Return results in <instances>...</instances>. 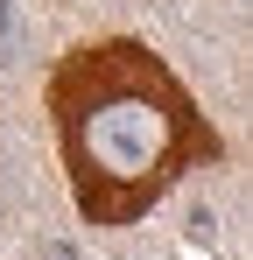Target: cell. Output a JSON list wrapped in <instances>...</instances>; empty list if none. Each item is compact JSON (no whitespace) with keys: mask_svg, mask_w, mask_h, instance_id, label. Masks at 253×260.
<instances>
[{"mask_svg":"<svg viewBox=\"0 0 253 260\" xmlns=\"http://www.w3.org/2000/svg\"><path fill=\"white\" fill-rule=\"evenodd\" d=\"M56 162L84 225H141L169 190L204 162H225V141L197 113L183 78L134 36L78 43L49 71Z\"/></svg>","mask_w":253,"mask_h":260,"instance_id":"6da1fadb","label":"cell"},{"mask_svg":"<svg viewBox=\"0 0 253 260\" xmlns=\"http://www.w3.org/2000/svg\"><path fill=\"white\" fill-rule=\"evenodd\" d=\"M7 21H14V14H7V0H0V36H7Z\"/></svg>","mask_w":253,"mask_h":260,"instance_id":"7a4b0ae2","label":"cell"}]
</instances>
